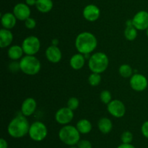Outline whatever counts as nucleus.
Segmentation results:
<instances>
[{"mask_svg":"<svg viewBox=\"0 0 148 148\" xmlns=\"http://www.w3.org/2000/svg\"><path fill=\"white\" fill-rule=\"evenodd\" d=\"M98 46V39L91 32L84 31L79 33L75 39V47L82 55L91 54Z\"/></svg>","mask_w":148,"mask_h":148,"instance_id":"obj_1","label":"nucleus"},{"mask_svg":"<svg viewBox=\"0 0 148 148\" xmlns=\"http://www.w3.org/2000/svg\"><path fill=\"white\" fill-rule=\"evenodd\" d=\"M30 126L27 117L20 113L10 120L7 126V132L12 137L19 139L28 134Z\"/></svg>","mask_w":148,"mask_h":148,"instance_id":"obj_2","label":"nucleus"},{"mask_svg":"<svg viewBox=\"0 0 148 148\" xmlns=\"http://www.w3.org/2000/svg\"><path fill=\"white\" fill-rule=\"evenodd\" d=\"M109 65V58L102 52L93 53L88 59V68L92 73H102L105 72Z\"/></svg>","mask_w":148,"mask_h":148,"instance_id":"obj_3","label":"nucleus"},{"mask_svg":"<svg viewBox=\"0 0 148 148\" xmlns=\"http://www.w3.org/2000/svg\"><path fill=\"white\" fill-rule=\"evenodd\" d=\"M80 134L76 126L68 124L61 128L58 135L59 139L64 144L69 146H75L80 140Z\"/></svg>","mask_w":148,"mask_h":148,"instance_id":"obj_4","label":"nucleus"},{"mask_svg":"<svg viewBox=\"0 0 148 148\" xmlns=\"http://www.w3.org/2000/svg\"><path fill=\"white\" fill-rule=\"evenodd\" d=\"M20 71L27 75H35L41 68L40 60L35 55H25L20 62Z\"/></svg>","mask_w":148,"mask_h":148,"instance_id":"obj_5","label":"nucleus"},{"mask_svg":"<svg viewBox=\"0 0 148 148\" xmlns=\"http://www.w3.org/2000/svg\"><path fill=\"white\" fill-rule=\"evenodd\" d=\"M28 135L32 140L35 142H41L48 135V129L41 121H35L30 124Z\"/></svg>","mask_w":148,"mask_h":148,"instance_id":"obj_6","label":"nucleus"},{"mask_svg":"<svg viewBox=\"0 0 148 148\" xmlns=\"http://www.w3.org/2000/svg\"><path fill=\"white\" fill-rule=\"evenodd\" d=\"M21 46L26 55H36L40 49V41L37 36H29L23 40Z\"/></svg>","mask_w":148,"mask_h":148,"instance_id":"obj_7","label":"nucleus"},{"mask_svg":"<svg viewBox=\"0 0 148 148\" xmlns=\"http://www.w3.org/2000/svg\"><path fill=\"white\" fill-rule=\"evenodd\" d=\"M107 110L113 117L121 118L126 113V106L121 100H114L107 104Z\"/></svg>","mask_w":148,"mask_h":148,"instance_id":"obj_8","label":"nucleus"},{"mask_svg":"<svg viewBox=\"0 0 148 148\" xmlns=\"http://www.w3.org/2000/svg\"><path fill=\"white\" fill-rule=\"evenodd\" d=\"M130 85L131 88L135 91H143L147 88L148 81L147 78L143 74L134 73L130 78Z\"/></svg>","mask_w":148,"mask_h":148,"instance_id":"obj_9","label":"nucleus"},{"mask_svg":"<svg viewBox=\"0 0 148 148\" xmlns=\"http://www.w3.org/2000/svg\"><path fill=\"white\" fill-rule=\"evenodd\" d=\"M74 118V111L67 107L59 108L55 114V120L61 125H68Z\"/></svg>","mask_w":148,"mask_h":148,"instance_id":"obj_10","label":"nucleus"},{"mask_svg":"<svg viewBox=\"0 0 148 148\" xmlns=\"http://www.w3.org/2000/svg\"><path fill=\"white\" fill-rule=\"evenodd\" d=\"M132 24L138 30H146L148 28V12L139 11L133 17Z\"/></svg>","mask_w":148,"mask_h":148,"instance_id":"obj_11","label":"nucleus"},{"mask_svg":"<svg viewBox=\"0 0 148 148\" xmlns=\"http://www.w3.org/2000/svg\"><path fill=\"white\" fill-rule=\"evenodd\" d=\"M13 14L18 20L25 21L30 17L31 11L30 7L25 3H18L13 8Z\"/></svg>","mask_w":148,"mask_h":148,"instance_id":"obj_12","label":"nucleus"},{"mask_svg":"<svg viewBox=\"0 0 148 148\" xmlns=\"http://www.w3.org/2000/svg\"><path fill=\"white\" fill-rule=\"evenodd\" d=\"M84 18L89 22H95L101 15V10L98 6L95 4H88L85 6L82 11Z\"/></svg>","mask_w":148,"mask_h":148,"instance_id":"obj_13","label":"nucleus"},{"mask_svg":"<svg viewBox=\"0 0 148 148\" xmlns=\"http://www.w3.org/2000/svg\"><path fill=\"white\" fill-rule=\"evenodd\" d=\"M37 108V102L33 97H27L21 104L20 111L21 113L25 117L32 115Z\"/></svg>","mask_w":148,"mask_h":148,"instance_id":"obj_14","label":"nucleus"},{"mask_svg":"<svg viewBox=\"0 0 148 148\" xmlns=\"http://www.w3.org/2000/svg\"><path fill=\"white\" fill-rule=\"evenodd\" d=\"M45 55H46V59L49 62L54 64L60 62L62 58V53L61 49L58 47V46H54L52 44L46 49Z\"/></svg>","mask_w":148,"mask_h":148,"instance_id":"obj_15","label":"nucleus"},{"mask_svg":"<svg viewBox=\"0 0 148 148\" xmlns=\"http://www.w3.org/2000/svg\"><path fill=\"white\" fill-rule=\"evenodd\" d=\"M17 20L14 15L12 12H6L1 15V23L3 28L11 30L15 26Z\"/></svg>","mask_w":148,"mask_h":148,"instance_id":"obj_16","label":"nucleus"},{"mask_svg":"<svg viewBox=\"0 0 148 148\" xmlns=\"http://www.w3.org/2000/svg\"><path fill=\"white\" fill-rule=\"evenodd\" d=\"M85 55L81 53H77L72 55L69 60V65L72 69L75 71H79L82 69L85 63Z\"/></svg>","mask_w":148,"mask_h":148,"instance_id":"obj_17","label":"nucleus"},{"mask_svg":"<svg viewBox=\"0 0 148 148\" xmlns=\"http://www.w3.org/2000/svg\"><path fill=\"white\" fill-rule=\"evenodd\" d=\"M13 41V34L8 29L1 28L0 30V46L6 48L10 46Z\"/></svg>","mask_w":148,"mask_h":148,"instance_id":"obj_18","label":"nucleus"},{"mask_svg":"<svg viewBox=\"0 0 148 148\" xmlns=\"http://www.w3.org/2000/svg\"><path fill=\"white\" fill-rule=\"evenodd\" d=\"M23 54H24V51H23L22 46L17 44L10 46L7 51L9 58L13 61L21 59L23 57Z\"/></svg>","mask_w":148,"mask_h":148,"instance_id":"obj_19","label":"nucleus"},{"mask_svg":"<svg viewBox=\"0 0 148 148\" xmlns=\"http://www.w3.org/2000/svg\"><path fill=\"white\" fill-rule=\"evenodd\" d=\"M98 128L100 131L104 134L109 133L113 129V123L108 118H101L98 122Z\"/></svg>","mask_w":148,"mask_h":148,"instance_id":"obj_20","label":"nucleus"},{"mask_svg":"<svg viewBox=\"0 0 148 148\" xmlns=\"http://www.w3.org/2000/svg\"><path fill=\"white\" fill-rule=\"evenodd\" d=\"M76 127L81 134H87L92 131V126L91 122L88 119H80L77 123Z\"/></svg>","mask_w":148,"mask_h":148,"instance_id":"obj_21","label":"nucleus"},{"mask_svg":"<svg viewBox=\"0 0 148 148\" xmlns=\"http://www.w3.org/2000/svg\"><path fill=\"white\" fill-rule=\"evenodd\" d=\"M36 7L40 12L48 13L53 8V3L52 0H37Z\"/></svg>","mask_w":148,"mask_h":148,"instance_id":"obj_22","label":"nucleus"},{"mask_svg":"<svg viewBox=\"0 0 148 148\" xmlns=\"http://www.w3.org/2000/svg\"><path fill=\"white\" fill-rule=\"evenodd\" d=\"M137 29L133 26H127L124 30V37L127 41H132L137 37Z\"/></svg>","mask_w":148,"mask_h":148,"instance_id":"obj_23","label":"nucleus"},{"mask_svg":"<svg viewBox=\"0 0 148 148\" xmlns=\"http://www.w3.org/2000/svg\"><path fill=\"white\" fill-rule=\"evenodd\" d=\"M119 73L123 78H131L134 74L132 68L128 64H123L119 68Z\"/></svg>","mask_w":148,"mask_h":148,"instance_id":"obj_24","label":"nucleus"},{"mask_svg":"<svg viewBox=\"0 0 148 148\" xmlns=\"http://www.w3.org/2000/svg\"><path fill=\"white\" fill-rule=\"evenodd\" d=\"M101 81V74L97 73H92L88 77V83L92 86H97Z\"/></svg>","mask_w":148,"mask_h":148,"instance_id":"obj_25","label":"nucleus"},{"mask_svg":"<svg viewBox=\"0 0 148 148\" xmlns=\"http://www.w3.org/2000/svg\"><path fill=\"white\" fill-rule=\"evenodd\" d=\"M100 99L103 103L108 104L112 100V96L111 93L108 90H103L100 94Z\"/></svg>","mask_w":148,"mask_h":148,"instance_id":"obj_26","label":"nucleus"},{"mask_svg":"<svg viewBox=\"0 0 148 148\" xmlns=\"http://www.w3.org/2000/svg\"><path fill=\"white\" fill-rule=\"evenodd\" d=\"M79 101L77 97H72L68 100L67 103H66V107H69L72 110L75 111L79 107Z\"/></svg>","mask_w":148,"mask_h":148,"instance_id":"obj_27","label":"nucleus"},{"mask_svg":"<svg viewBox=\"0 0 148 148\" xmlns=\"http://www.w3.org/2000/svg\"><path fill=\"white\" fill-rule=\"evenodd\" d=\"M121 140L124 144H131L133 140V134L130 131H125L121 135Z\"/></svg>","mask_w":148,"mask_h":148,"instance_id":"obj_28","label":"nucleus"},{"mask_svg":"<svg viewBox=\"0 0 148 148\" xmlns=\"http://www.w3.org/2000/svg\"><path fill=\"white\" fill-rule=\"evenodd\" d=\"M25 26L27 28V29H30V30H32V29H34L36 26V21L35 19L32 18V17H28L27 20H25Z\"/></svg>","mask_w":148,"mask_h":148,"instance_id":"obj_29","label":"nucleus"},{"mask_svg":"<svg viewBox=\"0 0 148 148\" xmlns=\"http://www.w3.org/2000/svg\"><path fill=\"white\" fill-rule=\"evenodd\" d=\"M78 148H92V145L90 141L87 139H82L79 140V142L77 143Z\"/></svg>","mask_w":148,"mask_h":148,"instance_id":"obj_30","label":"nucleus"},{"mask_svg":"<svg viewBox=\"0 0 148 148\" xmlns=\"http://www.w3.org/2000/svg\"><path fill=\"white\" fill-rule=\"evenodd\" d=\"M141 132L145 137L148 139V120H146L143 123L141 126Z\"/></svg>","mask_w":148,"mask_h":148,"instance_id":"obj_31","label":"nucleus"},{"mask_svg":"<svg viewBox=\"0 0 148 148\" xmlns=\"http://www.w3.org/2000/svg\"><path fill=\"white\" fill-rule=\"evenodd\" d=\"M9 68L11 71L12 72H16L17 71H20V62H17L16 61L11 62L9 65Z\"/></svg>","mask_w":148,"mask_h":148,"instance_id":"obj_32","label":"nucleus"},{"mask_svg":"<svg viewBox=\"0 0 148 148\" xmlns=\"http://www.w3.org/2000/svg\"><path fill=\"white\" fill-rule=\"evenodd\" d=\"M0 148H8V143L3 138L0 139Z\"/></svg>","mask_w":148,"mask_h":148,"instance_id":"obj_33","label":"nucleus"},{"mask_svg":"<svg viewBox=\"0 0 148 148\" xmlns=\"http://www.w3.org/2000/svg\"><path fill=\"white\" fill-rule=\"evenodd\" d=\"M117 148H136V147L134 146V145H132V144L122 143L121 145H120Z\"/></svg>","mask_w":148,"mask_h":148,"instance_id":"obj_34","label":"nucleus"},{"mask_svg":"<svg viewBox=\"0 0 148 148\" xmlns=\"http://www.w3.org/2000/svg\"><path fill=\"white\" fill-rule=\"evenodd\" d=\"M37 0H25V4H27L29 7L36 5Z\"/></svg>","mask_w":148,"mask_h":148,"instance_id":"obj_35","label":"nucleus"},{"mask_svg":"<svg viewBox=\"0 0 148 148\" xmlns=\"http://www.w3.org/2000/svg\"><path fill=\"white\" fill-rule=\"evenodd\" d=\"M58 44H59V41L57 39H53L52 40V45H54V46H57Z\"/></svg>","mask_w":148,"mask_h":148,"instance_id":"obj_36","label":"nucleus"},{"mask_svg":"<svg viewBox=\"0 0 148 148\" xmlns=\"http://www.w3.org/2000/svg\"><path fill=\"white\" fill-rule=\"evenodd\" d=\"M69 148H78V147H75V146H71L70 147H69Z\"/></svg>","mask_w":148,"mask_h":148,"instance_id":"obj_37","label":"nucleus"},{"mask_svg":"<svg viewBox=\"0 0 148 148\" xmlns=\"http://www.w3.org/2000/svg\"><path fill=\"white\" fill-rule=\"evenodd\" d=\"M146 34H147V37H148V28H147V30H146Z\"/></svg>","mask_w":148,"mask_h":148,"instance_id":"obj_38","label":"nucleus"}]
</instances>
